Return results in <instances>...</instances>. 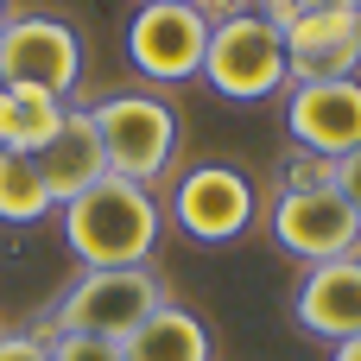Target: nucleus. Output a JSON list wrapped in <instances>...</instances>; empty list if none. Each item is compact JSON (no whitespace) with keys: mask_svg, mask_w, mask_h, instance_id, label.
I'll use <instances>...</instances> for the list:
<instances>
[{"mask_svg":"<svg viewBox=\"0 0 361 361\" xmlns=\"http://www.w3.org/2000/svg\"><path fill=\"white\" fill-rule=\"evenodd\" d=\"M165 209L152 203L146 184L127 178H95L82 197L57 203V235L82 267H146V254L159 247Z\"/></svg>","mask_w":361,"mask_h":361,"instance_id":"1","label":"nucleus"},{"mask_svg":"<svg viewBox=\"0 0 361 361\" xmlns=\"http://www.w3.org/2000/svg\"><path fill=\"white\" fill-rule=\"evenodd\" d=\"M165 279L152 267H82L44 311L38 336H108L127 343L159 305H165Z\"/></svg>","mask_w":361,"mask_h":361,"instance_id":"2","label":"nucleus"},{"mask_svg":"<svg viewBox=\"0 0 361 361\" xmlns=\"http://www.w3.org/2000/svg\"><path fill=\"white\" fill-rule=\"evenodd\" d=\"M89 127L102 140V159L127 184H159L178 159V108L152 89H114L89 108Z\"/></svg>","mask_w":361,"mask_h":361,"instance_id":"3","label":"nucleus"},{"mask_svg":"<svg viewBox=\"0 0 361 361\" xmlns=\"http://www.w3.org/2000/svg\"><path fill=\"white\" fill-rule=\"evenodd\" d=\"M203 82L228 102H267L286 89V32L247 6L228 25H209V51H203Z\"/></svg>","mask_w":361,"mask_h":361,"instance_id":"4","label":"nucleus"},{"mask_svg":"<svg viewBox=\"0 0 361 361\" xmlns=\"http://www.w3.org/2000/svg\"><path fill=\"white\" fill-rule=\"evenodd\" d=\"M260 216V197L247 184V171L235 165H190L178 184H171V222L197 241V247H228L254 228Z\"/></svg>","mask_w":361,"mask_h":361,"instance_id":"5","label":"nucleus"},{"mask_svg":"<svg viewBox=\"0 0 361 361\" xmlns=\"http://www.w3.org/2000/svg\"><path fill=\"white\" fill-rule=\"evenodd\" d=\"M0 82L70 102L82 82V38L51 13H25V19L13 13V25L0 38Z\"/></svg>","mask_w":361,"mask_h":361,"instance_id":"6","label":"nucleus"},{"mask_svg":"<svg viewBox=\"0 0 361 361\" xmlns=\"http://www.w3.org/2000/svg\"><path fill=\"white\" fill-rule=\"evenodd\" d=\"M267 228H273V241H279L292 260H305V267L361 254V216L343 203L336 184H330V190H273Z\"/></svg>","mask_w":361,"mask_h":361,"instance_id":"7","label":"nucleus"},{"mask_svg":"<svg viewBox=\"0 0 361 361\" xmlns=\"http://www.w3.org/2000/svg\"><path fill=\"white\" fill-rule=\"evenodd\" d=\"M203 51H209V25L190 0L184 6H140L127 19V63L152 82L203 76Z\"/></svg>","mask_w":361,"mask_h":361,"instance_id":"8","label":"nucleus"},{"mask_svg":"<svg viewBox=\"0 0 361 361\" xmlns=\"http://www.w3.org/2000/svg\"><path fill=\"white\" fill-rule=\"evenodd\" d=\"M286 133L298 152L343 159L361 146V76L343 82H286Z\"/></svg>","mask_w":361,"mask_h":361,"instance_id":"9","label":"nucleus"},{"mask_svg":"<svg viewBox=\"0 0 361 361\" xmlns=\"http://www.w3.org/2000/svg\"><path fill=\"white\" fill-rule=\"evenodd\" d=\"M292 324L317 343H355L361 336V254L305 267L298 292H292Z\"/></svg>","mask_w":361,"mask_h":361,"instance_id":"10","label":"nucleus"},{"mask_svg":"<svg viewBox=\"0 0 361 361\" xmlns=\"http://www.w3.org/2000/svg\"><path fill=\"white\" fill-rule=\"evenodd\" d=\"M361 70V6L305 13L286 25V82H343Z\"/></svg>","mask_w":361,"mask_h":361,"instance_id":"11","label":"nucleus"},{"mask_svg":"<svg viewBox=\"0 0 361 361\" xmlns=\"http://www.w3.org/2000/svg\"><path fill=\"white\" fill-rule=\"evenodd\" d=\"M32 165H38V178H44V190H51V203H70V197H82L95 178H108V159H102V140H95V127H89V108H63V121H57V133L32 152Z\"/></svg>","mask_w":361,"mask_h":361,"instance_id":"12","label":"nucleus"},{"mask_svg":"<svg viewBox=\"0 0 361 361\" xmlns=\"http://www.w3.org/2000/svg\"><path fill=\"white\" fill-rule=\"evenodd\" d=\"M121 349H127V361H216V336H209V324L197 311L165 298Z\"/></svg>","mask_w":361,"mask_h":361,"instance_id":"13","label":"nucleus"},{"mask_svg":"<svg viewBox=\"0 0 361 361\" xmlns=\"http://www.w3.org/2000/svg\"><path fill=\"white\" fill-rule=\"evenodd\" d=\"M63 108H70V102H57V95L6 89V82H0V152H38V146L57 133Z\"/></svg>","mask_w":361,"mask_h":361,"instance_id":"14","label":"nucleus"},{"mask_svg":"<svg viewBox=\"0 0 361 361\" xmlns=\"http://www.w3.org/2000/svg\"><path fill=\"white\" fill-rule=\"evenodd\" d=\"M44 216H57V203H51V190H44L32 152H0V222L32 228V222H44Z\"/></svg>","mask_w":361,"mask_h":361,"instance_id":"15","label":"nucleus"},{"mask_svg":"<svg viewBox=\"0 0 361 361\" xmlns=\"http://www.w3.org/2000/svg\"><path fill=\"white\" fill-rule=\"evenodd\" d=\"M336 184V159H317V152H292L279 165V190H330Z\"/></svg>","mask_w":361,"mask_h":361,"instance_id":"16","label":"nucleus"},{"mask_svg":"<svg viewBox=\"0 0 361 361\" xmlns=\"http://www.w3.org/2000/svg\"><path fill=\"white\" fill-rule=\"evenodd\" d=\"M44 343H51V361H127V349L108 336H44Z\"/></svg>","mask_w":361,"mask_h":361,"instance_id":"17","label":"nucleus"},{"mask_svg":"<svg viewBox=\"0 0 361 361\" xmlns=\"http://www.w3.org/2000/svg\"><path fill=\"white\" fill-rule=\"evenodd\" d=\"M279 32L292 25V19H305V13H343V6H361V0H254Z\"/></svg>","mask_w":361,"mask_h":361,"instance_id":"18","label":"nucleus"},{"mask_svg":"<svg viewBox=\"0 0 361 361\" xmlns=\"http://www.w3.org/2000/svg\"><path fill=\"white\" fill-rule=\"evenodd\" d=\"M0 361H51V343L38 330H6L0 336Z\"/></svg>","mask_w":361,"mask_h":361,"instance_id":"19","label":"nucleus"},{"mask_svg":"<svg viewBox=\"0 0 361 361\" xmlns=\"http://www.w3.org/2000/svg\"><path fill=\"white\" fill-rule=\"evenodd\" d=\"M336 190H343V203H349V209L361 216V146L336 159Z\"/></svg>","mask_w":361,"mask_h":361,"instance_id":"20","label":"nucleus"},{"mask_svg":"<svg viewBox=\"0 0 361 361\" xmlns=\"http://www.w3.org/2000/svg\"><path fill=\"white\" fill-rule=\"evenodd\" d=\"M197 13H203V25H228V19H241L254 0H190Z\"/></svg>","mask_w":361,"mask_h":361,"instance_id":"21","label":"nucleus"},{"mask_svg":"<svg viewBox=\"0 0 361 361\" xmlns=\"http://www.w3.org/2000/svg\"><path fill=\"white\" fill-rule=\"evenodd\" d=\"M330 361H361V336H355V343H336V349H330Z\"/></svg>","mask_w":361,"mask_h":361,"instance_id":"22","label":"nucleus"},{"mask_svg":"<svg viewBox=\"0 0 361 361\" xmlns=\"http://www.w3.org/2000/svg\"><path fill=\"white\" fill-rule=\"evenodd\" d=\"M6 25H13V0H0V38H6Z\"/></svg>","mask_w":361,"mask_h":361,"instance_id":"23","label":"nucleus"},{"mask_svg":"<svg viewBox=\"0 0 361 361\" xmlns=\"http://www.w3.org/2000/svg\"><path fill=\"white\" fill-rule=\"evenodd\" d=\"M146 6H184V0H146Z\"/></svg>","mask_w":361,"mask_h":361,"instance_id":"24","label":"nucleus"}]
</instances>
